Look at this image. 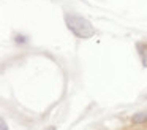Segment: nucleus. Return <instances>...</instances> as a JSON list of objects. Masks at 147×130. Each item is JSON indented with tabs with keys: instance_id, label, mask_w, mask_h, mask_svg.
<instances>
[{
	"instance_id": "7ed1b4c3",
	"label": "nucleus",
	"mask_w": 147,
	"mask_h": 130,
	"mask_svg": "<svg viewBox=\"0 0 147 130\" xmlns=\"http://www.w3.org/2000/svg\"><path fill=\"white\" fill-rule=\"evenodd\" d=\"M0 130H8V125H7V122H5L3 117L0 119Z\"/></svg>"
},
{
	"instance_id": "f257e3e1",
	"label": "nucleus",
	"mask_w": 147,
	"mask_h": 130,
	"mask_svg": "<svg viewBox=\"0 0 147 130\" xmlns=\"http://www.w3.org/2000/svg\"><path fill=\"white\" fill-rule=\"evenodd\" d=\"M65 24L70 29V32L73 35H76L81 40H87L92 38L96 33L95 27L92 25V22L89 19H86L81 14H74V13H67L65 14Z\"/></svg>"
},
{
	"instance_id": "20e7f679",
	"label": "nucleus",
	"mask_w": 147,
	"mask_h": 130,
	"mask_svg": "<svg viewBox=\"0 0 147 130\" xmlns=\"http://www.w3.org/2000/svg\"><path fill=\"white\" fill-rule=\"evenodd\" d=\"M16 41H18V43H21V41L26 43V37H16Z\"/></svg>"
},
{
	"instance_id": "39448f33",
	"label": "nucleus",
	"mask_w": 147,
	"mask_h": 130,
	"mask_svg": "<svg viewBox=\"0 0 147 130\" xmlns=\"http://www.w3.org/2000/svg\"><path fill=\"white\" fill-rule=\"evenodd\" d=\"M43 130H55V127L54 125H49V127H46V129H43Z\"/></svg>"
},
{
	"instance_id": "f03ea898",
	"label": "nucleus",
	"mask_w": 147,
	"mask_h": 130,
	"mask_svg": "<svg viewBox=\"0 0 147 130\" xmlns=\"http://www.w3.org/2000/svg\"><path fill=\"white\" fill-rule=\"evenodd\" d=\"M136 49H138V54H139L141 62H142V67L147 68V41H138Z\"/></svg>"
}]
</instances>
